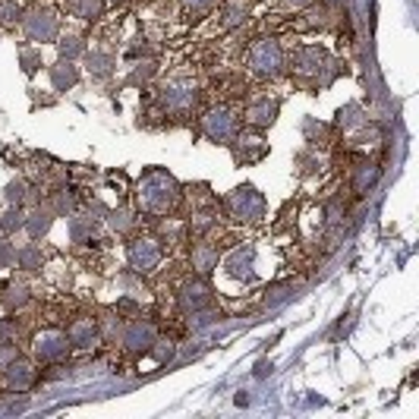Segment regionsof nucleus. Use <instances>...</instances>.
I'll return each instance as SVG.
<instances>
[{"label": "nucleus", "instance_id": "nucleus-29", "mask_svg": "<svg viewBox=\"0 0 419 419\" xmlns=\"http://www.w3.org/2000/svg\"><path fill=\"white\" fill-rule=\"evenodd\" d=\"M26 196H29V183L22 177L10 180V183L3 186V199H7V205H22L26 202Z\"/></svg>", "mask_w": 419, "mask_h": 419}, {"label": "nucleus", "instance_id": "nucleus-40", "mask_svg": "<svg viewBox=\"0 0 419 419\" xmlns=\"http://www.w3.org/2000/svg\"><path fill=\"white\" fill-rule=\"evenodd\" d=\"M341 221V202H331L328 205V224H337Z\"/></svg>", "mask_w": 419, "mask_h": 419}, {"label": "nucleus", "instance_id": "nucleus-38", "mask_svg": "<svg viewBox=\"0 0 419 419\" xmlns=\"http://www.w3.org/2000/svg\"><path fill=\"white\" fill-rule=\"evenodd\" d=\"M148 353H155V360H158V363H167V360L174 356V347H171L167 341H155V344H151Z\"/></svg>", "mask_w": 419, "mask_h": 419}, {"label": "nucleus", "instance_id": "nucleus-33", "mask_svg": "<svg viewBox=\"0 0 419 419\" xmlns=\"http://www.w3.org/2000/svg\"><path fill=\"white\" fill-rule=\"evenodd\" d=\"M0 344L3 347H16L20 344V325H16V319H0Z\"/></svg>", "mask_w": 419, "mask_h": 419}, {"label": "nucleus", "instance_id": "nucleus-39", "mask_svg": "<svg viewBox=\"0 0 419 419\" xmlns=\"http://www.w3.org/2000/svg\"><path fill=\"white\" fill-rule=\"evenodd\" d=\"M183 3V10H190V13H208L211 7H215V0H180Z\"/></svg>", "mask_w": 419, "mask_h": 419}, {"label": "nucleus", "instance_id": "nucleus-15", "mask_svg": "<svg viewBox=\"0 0 419 419\" xmlns=\"http://www.w3.org/2000/svg\"><path fill=\"white\" fill-rule=\"evenodd\" d=\"M66 337H70L73 347L79 350H89L101 341V328H98V319H76L70 328H66Z\"/></svg>", "mask_w": 419, "mask_h": 419}, {"label": "nucleus", "instance_id": "nucleus-34", "mask_svg": "<svg viewBox=\"0 0 419 419\" xmlns=\"http://www.w3.org/2000/svg\"><path fill=\"white\" fill-rule=\"evenodd\" d=\"M190 315H192V319H190L192 331H202V328H208V325H215V321H218V312H215V309H208V306L196 309V312H190Z\"/></svg>", "mask_w": 419, "mask_h": 419}, {"label": "nucleus", "instance_id": "nucleus-20", "mask_svg": "<svg viewBox=\"0 0 419 419\" xmlns=\"http://www.w3.org/2000/svg\"><path fill=\"white\" fill-rule=\"evenodd\" d=\"M379 183V167L372 161H360L353 167V192L356 196H369Z\"/></svg>", "mask_w": 419, "mask_h": 419}, {"label": "nucleus", "instance_id": "nucleus-25", "mask_svg": "<svg viewBox=\"0 0 419 419\" xmlns=\"http://www.w3.org/2000/svg\"><path fill=\"white\" fill-rule=\"evenodd\" d=\"M66 7L76 20H98L105 13V0H66Z\"/></svg>", "mask_w": 419, "mask_h": 419}, {"label": "nucleus", "instance_id": "nucleus-18", "mask_svg": "<svg viewBox=\"0 0 419 419\" xmlns=\"http://www.w3.org/2000/svg\"><path fill=\"white\" fill-rule=\"evenodd\" d=\"M190 259H192V268H196V275L208 277L211 271L218 268V262H221V252H218V246H211V243H196Z\"/></svg>", "mask_w": 419, "mask_h": 419}, {"label": "nucleus", "instance_id": "nucleus-35", "mask_svg": "<svg viewBox=\"0 0 419 419\" xmlns=\"http://www.w3.org/2000/svg\"><path fill=\"white\" fill-rule=\"evenodd\" d=\"M20 66L26 76H35V73L41 70V51H35V47H29V51L20 54Z\"/></svg>", "mask_w": 419, "mask_h": 419}, {"label": "nucleus", "instance_id": "nucleus-30", "mask_svg": "<svg viewBox=\"0 0 419 419\" xmlns=\"http://www.w3.org/2000/svg\"><path fill=\"white\" fill-rule=\"evenodd\" d=\"M107 224H111L114 234H130V230L136 227V218H132L126 208H117V211H111V215H107Z\"/></svg>", "mask_w": 419, "mask_h": 419}, {"label": "nucleus", "instance_id": "nucleus-10", "mask_svg": "<svg viewBox=\"0 0 419 419\" xmlns=\"http://www.w3.org/2000/svg\"><path fill=\"white\" fill-rule=\"evenodd\" d=\"M155 341H158V331H155V325L145 319H132L130 325L120 331V344H123L130 353H148Z\"/></svg>", "mask_w": 419, "mask_h": 419}, {"label": "nucleus", "instance_id": "nucleus-32", "mask_svg": "<svg viewBox=\"0 0 419 419\" xmlns=\"http://www.w3.org/2000/svg\"><path fill=\"white\" fill-rule=\"evenodd\" d=\"M29 303V287H22V284H10L7 294H3V306L13 312V309H22Z\"/></svg>", "mask_w": 419, "mask_h": 419}, {"label": "nucleus", "instance_id": "nucleus-4", "mask_svg": "<svg viewBox=\"0 0 419 419\" xmlns=\"http://www.w3.org/2000/svg\"><path fill=\"white\" fill-rule=\"evenodd\" d=\"M249 70L262 79H275L284 70V47L277 38H259L249 47Z\"/></svg>", "mask_w": 419, "mask_h": 419}, {"label": "nucleus", "instance_id": "nucleus-44", "mask_svg": "<svg viewBox=\"0 0 419 419\" xmlns=\"http://www.w3.org/2000/svg\"><path fill=\"white\" fill-rule=\"evenodd\" d=\"M284 3H287V7H306L309 0H284Z\"/></svg>", "mask_w": 419, "mask_h": 419}, {"label": "nucleus", "instance_id": "nucleus-37", "mask_svg": "<svg viewBox=\"0 0 419 419\" xmlns=\"http://www.w3.org/2000/svg\"><path fill=\"white\" fill-rule=\"evenodd\" d=\"M16 265V246L7 240H0V271H10Z\"/></svg>", "mask_w": 419, "mask_h": 419}, {"label": "nucleus", "instance_id": "nucleus-45", "mask_svg": "<svg viewBox=\"0 0 419 419\" xmlns=\"http://www.w3.org/2000/svg\"><path fill=\"white\" fill-rule=\"evenodd\" d=\"M347 0H325V7H344Z\"/></svg>", "mask_w": 419, "mask_h": 419}, {"label": "nucleus", "instance_id": "nucleus-5", "mask_svg": "<svg viewBox=\"0 0 419 419\" xmlns=\"http://www.w3.org/2000/svg\"><path fill=\"white\" fill-rule=\"evenodd\" d=\"M126 259H130L132 271H139V275H151L164 259V246L155 240V236H136V240L126 246Z\"/></svg>", "mask_w": 419, "mask_h": 419}, {"label": "nucleus", "instance_id": "nucleus-17", "mask_svg": "<svg viewBox=\"0 0 419 419\" xmlns=\"http://www.w3.org/2000/svg\"><path fill=\"white\" fill-rule=\"evenodd\" d=\"M79 66H76V60H63L60 57L57 63L51 66V86H54V92H70L73 86L79 82Z\"/></svg>", "mask_w": 419, "mask_h": 419}, {"label": "nucleus", "instance_id": "nucleus-6", "mask_svg": "<svg viewBox=\"0 0 419 419\" xmlns=\"http://www.w3.org/2000/svg\"><path fill=\"white\" fill-rule=\"evenodd\" d=\"M22 32H26L29 41H41V45H45V41H57L60 20H57L54 10L38 7V10H32V13L22 16Z\"/></svg>", "mask_w": 419, "mask_h": 419}, {"label": "nucleus", "instance_id": "nucleus-11", "mask_svg": "<svg viewBox=\"0 0 419 419\" xmlns=\"http://www.w3.org/2000/svg\"><path fill=\"white\" fill-rule=\"evenodd\" d=\"M177 303H180V309H183V312H196V309L211 306V287H208V281H205L202 275L183 281V284H180Z\"/></svg>", "mask_w": 419, "mask_h": 419}, {"label": "nucleus", "instance_id": "nucleus-22", "mask_svg": "<svg viewBox=\"0 0 419 419\" xmlns=\"http://www.w3.org/2000/svg\"><path fill=\"white\" fill-rule=\"evenodd\" d=\"M47 208L54 211V218H70L73 211L79 208V196L73 186H63V190H57L51 196V202H47Z\"/></svg>", "mask_w": 419, "mask_h": 419}, {"label": "nucleus", "instance_id": "nucleus-2", "mask_svg": "<svg viewBox=\"0 0 419 419\" xmlns=\"http://www.w3.org/2000/svg\"><path fill=\"white\" fill-rule=\"evenodd\" d=\"M224 208H227V215L234 218V221L252 224V221H262V218H265L268 202H265V196L252 183H243V186H236L234 192H227Z\"/></svg>", "mask_w": 419, "mask_h": 419}, {"label": "nucleus", "instance_id": "nucleus-31", "mask_svg": "<svg viewBox=\"0 0 419 419\" xmlns=\"http://www.w3.org/2000/svg\"><path fill=\"white\" fill-rule=\"evenodd\" d=\"M22 7L20 0H0V26H16V22H22Z\"/></svg>", "mask_w": 419, "mask_h": 419}, {"label": "nucleus", "instance_id": "nucleus-7", "mask_svg": "<svg viewBox=\"0 0 419 419\" xmlns=\"http://www.w3.org/2000/svg\"><path fill=\"white\" fill-rule=\"evenodd\" d=\"M32 350H35V360H41V363H60V360H66V353L73 350V344H70V337H66V331L47 328V331L35 334Z\"/></svg>", "mask_w": 419, "mask_h": 419}, {"label": "nucleus", "instance_id": "nucleus-36", "mask_svg": "<svg viewBox=\"0 0 419 419\" xmlns=\"http://www.w3.org/2000/svg\"><path fill=\"white\" fill-rule=\"evenodd\" d=\"M158 73V66L151 63V60H145V63H139L136 70L130 73V79H126V82H130V86H142V82H148L151 76H155Z\"/></svg>", "mask_w": 419, "mask_h": 419}, {"label": "nucleus", "instance_id": "nucleus-26", "mask_svg": "<svg viewBox=\"0 0 419 419\" xmlns=\"http://www.w3.org/2000/svg\"><path fill=\"white\" fill-rule=\"evenodd\" d=\"M57 54L63 60H76V57H86V41L79 38V35H57Z\"/></svg>", "mask_w": 419, "mask_h": 419}, {"label": "nucleus", "instance_id": "nucleus-27", "mask_svg": "<svg viewBox=\"0 0 419 419\" xmlns=\"http://www.w3.org/2000/svg\"><path fill=\"white\" fill-rule=\"evenodd\" d=\"M246 13H249L246 0H227V7H224V20H221V26H224V29H236V26H243V22H246Z\"/></svg>", "mask_w": 419, "mask_h": 419}, {"label": "nucleus", "instance_id": "nucleus-16", "mask_svg": "<svg viewBox=\"0 0 419 419\" xmlns=\"http://www.w3.org/2000/svg\"><path fill=\"white\" fill-rule=\"evenodd\" d=\"M54 227V211L47 208V205H35L32 211H26V221H22V230H26L32 240H41V236H47V230Z\"/></svg>", "mask_w": 419, "mask_h": 419}, {"label": "nucleus", "instance_id": "nucleus-43", "mask_svg": "<svg viewBox=\"0 0 419 419\" xmlns=\"http://www.w3.org/2000/svg\"><path fill=\"white\" fill-rule=\"evenodd\" d=\"M117 309H120V312H136V303H132V300H120Z\"/></svg>", "mask_w": 419, "mask_h": 419}, {"label": "nucleus", "instance_id": "nucleus-9", "mask_svg": "<svg viewBox=\"0 0 419 419\" xmlns=\"http://www.w3.org/2000/svg\"><path fill=\"white\" fill-rule=\"evenodd\" d=\"M236 130H240V123H236L234 111H227V107H211L202 117V132L218 145H227L236 136Z\"/></svg>", "mask_w": 419, "mask_h": 419}, {"label": "nucleus", "instance_id": "nucleus-23", "mask_svg": "<svg viewBox=\"0 0 419 419\" xmlns=\"http://www.w3.org/2000/svg\"><path fill=\"white\" fill-rule=\"evenodd\" d=\"M215 227H218V208L192 211V218H190V234L192 236H205V234H211Z\"/></svg>", "mask_w": 419, "mask_h": 419}, {"label": "nucleus", "instance_id": "nucleus-46", "mask_svg": "<svg viewBox=\"0 0 419 419\" xmlns=\"http://www.w3.org/2000/svg\"><path fill=\"white\" fill-rule=\"evenodd\" d=\"M0 234H3V230H0Z\"/></svg>", "mask_w": 419, "mask_h": 419}, {"label": "nucleus", "instance_id": "nucleus-1", "mask_svg": "<svg viewBox=\"0 0 419 419\" xmlns=\"http://www.w3.org/2000/svg\"><path fill=\"white\" fill-rule=\"evenodd\" d=\"M136 202L142 215L151 218H164L171 215L180 202V183L174 174H167L164 167H151V171L142 174L136 186Z\"/></svg>", "mask_w": 419, "mask_h": 419}, {"label": "nucleus", "instance_id": "nucleus-24", "mask_svg": "<svg viewBox=\"0 0 419 419\" xmlns=\"http://www.w3.org/2000/svg\"><path fill=\"white\" fill-rule=\"evenodd\" d=\"M45 265V256H41V249L35 243H26V246L16 249V268L22 271H38Z\"/></svg>", "mask_w": 419, "mask_h": 419}, {"label": "nucleus", "instance_id": "nucleus-28", "mask_svg": "<svg viewBox=\"0 0 419 419\" xmlns=\"http://www.w3.org/2000/svg\"><path fill=\"white\" fill-rule=\"evenodd\" d=\"M22 221H26V211H22V205H10V208L0 215V230H3V236L22 230Z\"/></svg>", "mask_w": 419, "mask_h": 419}, {"label": "nucleus", "instance_id": "nucleus-12", "mask_svg": "<svg viewBox=\"0 0 419 419\" xmlns=\"http://www.w3.org/2000/svg\"><path fill=\"white\" fill-rule=\"evenodd\" d=\"M224 271H227V277H234V281L249 284L252 277H256V249L252 246H236L234 252L224 259Z\"/></svg>", "mask_w": 419, "mask_h": 419}, {"label": "nucleus", "instance_id": "nucleus-21", "mask_svg": "<svg viewBox=\"0 0 419 419\" xmlns=\"http://www.w3.org/2000/svg\"><path fill=\"white\" fill-rule=\"evenodd\" d=\"M95 230H98V218L92 215H70V240L73 243H92Z\"/></svg>", "mask_w": 419, "mask_h": 419}, {"label": "nucleus", "instance_id": "nucleus-13", "mask_svg": "<svg viewBox=\"0 0 419 419\" xmlns=\"http://www.w3.org/2000/svg\"><path fill=\"white\" fill-rule=\"evenodd\" d=\"M277 111H281V101L271 98V95H259V98H252L246 105V123L252 126V130H268L271 123H275Z\"/></svg>", "mask_w": 419, "mask_h": 419}, {"label": "nucleus", "instance_id": "nucleus-42", "mask_svg": "<svg viewBox=\"0 0 419 419\" xmlns=\"http://www.w3.org/2000/svg\"><path fill=\"white\" fill-rule=\"evenodd\" d=\"M268 372H271V363L262 360V363H256V372H252V375H256V379H265Z\"/></svg>", "mask_w": 419, "mask_h": 419}, {"label": "nucleus", "instance_id": "nucleus-14", "mask_svg": "<svg viewBox=\"0 0 419 419\" xmlns=\"http://www.w3.org/2000/svg\"><path fill=\"white\" fill-rule=\"evenodd\" d=\"M3 379H7V385L13 388V391H29V388L38 381V369H35L29 360L13 356V360L3 366Z\"/></svg>", "mask_w": 419, "mask_h": 419}, {"label": "nucleus", "instance_id": "nucleus-41", "mask_svg": "<svg viewBox=\"0 0 419 419\" xmlns=\"http://www.w3.org/2000/svg\"><path fill=\"white\" fill-rule=\"evenodd\" d=\"M13 356H20V353H16V347H3V344H0V366H7Z\"/></svg>", "mask_w": 419, "mask_h": 419}, {"label": "nucleus", "instance_id": "nucleus-8", "mask_svg": "<svg viewBox=\"0 0 419 419\" xmlns=\"http://www.w3.org/2000/svg\"><path fill=\"white\" fill-rule=\"evenodd\" d=\"M290 66H294V73H300V76L319 79L321 73H328V66H334V63H331V54H328L321 45H303L294 51Z\"/></svg>", "mask_w": 419, "mask_h": 419}, {"label": "nucleus", "instance_id": "nucleus-19", "mask_svg": "<svg viewBox=\"0 0 419 419\" xmlns=\"http://www.w3.org/2000/svg\"><path fill=\"white\" fill-rule=\"evenodd\" d=\"M86 66H89V76L107 79L117 70V57L111 51H86Z\"/></svg>", "mask_w": 419, "mask_h": 419}, {"label": "nucleus", "instance_id": "nucleus-3", "mask_svg": "<svg viewBox=\"0 0 419 419\" xmlns=\"http://www.w3.org/2000/svg\"><path fill=\"white\" fill-rule=\"evenodd\" d=\"M161 107L167 114H174V117H186V114H192L199 107V98H202V92H199V86L192 82V79H174V82H167V86L161 89Z\"/></svg>", "mask_w": 419, "mask_h": 419}]
</instances>
